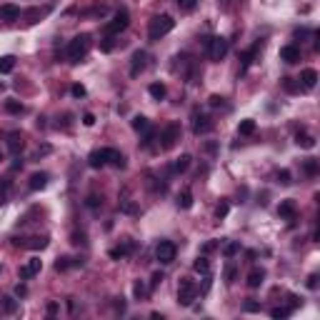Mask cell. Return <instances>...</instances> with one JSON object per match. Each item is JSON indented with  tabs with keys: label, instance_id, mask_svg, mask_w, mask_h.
<instances>
[{
	"label": "cell",
	"instance_id": "cell-1",
	"mask_svg": "<svg viewBox=\"0 0 320 320\" xmlns=\"http://www.w3.org/2000/svg\"><path fill=\"white\" fill-rule=\"evenodd\" d=\"M115 165V168H123L125 165V158L118 153V150H113V148H103V150H93L90 155H88V165L90 168H103V165Z\"/></svg>",
	"mask_w": 320,
	"mask_h": 320
},
{
	"label": "cell",
	"instance_id": "cell-2",
	"mask_svg": "<svg viewBox=\"0 0 320 320\" xmlns=\"http://www.w3.org/2000/svg\"><path fill=\"white\" fill-rule=\"evenodd\" d=\"M88 50H90V35L83 33V35H78V38H73V40L68 43L65 55H68L70 63H80L85 55H88Z\"/></svg>",
	"mask_w": 320,
	"mask_h": 320
},
{
	"label": "cell",
	"instance_id": "cell-3",
	"mask_svg": "<svg viewBox=\"0 0 320 320\" xmlns=\"http://www.w3.org/2000/svg\"><path fill=\"white\" fill-rule=\"evenodd\" d=\"M173 28H175V20L170 18V15H155L150 20V25H148V38H150V40H160Z\"/></svg>",
	"mask_w": 320,
	"mask_h": 320
},
{
	"label": "cell",
	"instance_id": "cell-4",
	"mask_svg": "<svg viewBox=\"0 0 320 320\" xmlns=\"http://www.w3.org/2000/svg\"><path fill=\"white\" fill-rule=\"evenodd\" d=\"M198 293H200V288L195 285V280L183 278L180 285H178V303H180L183 308H190V305H193V300L198 298Z\"/></svg>",
	"mask_w": 320,
	"mask_h": 320
},
{
	"label": "cell",
	"instance_id": "cell-5",
	"mask_svg": "<svg viewBox=\"0 0 320 320\" xmlns=\"http://www.w3.org/2000/svg\"><path fill=\"white\" fill-rule=\"evenodd\" d=\"M228 55V40L225 38H210L208 40V58L213 63H220Z\"/></svg>",
	"mask_w": 320,
	"mask_h": 320
},
{
	"label": "cell",
	"instance_id": "cell-6",
	"mask_svg": "<svg viewBox=\"0 0 320 320\" xmlns=\"http://www.w3.org/2000/svg\"><path fill=\"white\" fill-rule=\"evenodd\" d=\"M128 25H130V15H128V10H118V13L113 15L110 23L105 25V35H118V33H123Z\"/></svg>",
	"mask_w": 320,
	"mask_h": 320
},
{
	"label": "cell",
	"instance_id": "cell-7",
	"mask_svg": "<svg viewBox=\"0 0 320 320\" xmlns=\"http://www.w3.org/2000/svg\"><path fill=\"white\" fill-rule=\"evenodd\" d=\"M160 148L163 150H170V148H173L178 140H180V125L178 123H170V125H165L163 128V133H160Z\"/></svg>",
	"mask_w": 320,
	"mask_h": 320
},
{
	"label": "cell",
	"instance_id": "cell-8",
	"mask_svg": "<svg viewBox=\"0 0 320 320\" xmlns=\"http://www.w3.org/2000/svg\"><path fill=\"white\" fill-rule=\"evenodd\" d=\"M175 253H178L175 243H170V240H160V243H158V248H155V258H158L163 265H168V263H173V260H175Z\"/></svg>",
	"mask_w": 320,
	"mask_h": 320
},
{
	"label": "cell",
	"instance_id": "cell-9",
	"mask_svg": "<svg viewBox=\"0 0 320 320\" xmlns=\"http://www.w3.org/2000/svg\"><path fill=\"white\" fill-rule=\"evenodd\" d=\"M40 270H43V260H40V258H30L23 268H20V278H23V280H30V278H35Z\"/></svg>",
	"mask_w": 320,
	"mask_h": 320
},
{
	"label": "cell",
	"instance_id": "cell-10",
	"mask_svg": "<svg viewBox=\"0 0 320 320\" xmlns=\"http://www.w3.org/2000/svg\"><path fill=\"white\" fill-rule=\"evenodd\" d=\"M210 130H213V120L208 115H203V113H195V118H193V133L195 135H205Z\"/></svg>",
	"mask_w": 320,
	"mask_h": 320
},
{
	"label": "cell",
	"instance_id": "cell-11",
	"mask_svg": "<svg viewBox=\"0 0 320 320\" xmlns=\"http://www.w3.org/2000/svg\"><path fill=\"white\" fill-rule=\"evenodd\" d=\"M278 215H280L283 220L293 223V220L298 218V205H295V200H283L280 208H278Z\"/></svg>",
	"mask_w": 320,
	"mask_h": 320
},
{
	"label": "cell",
	"instance_id": "cell-12",
	"mask_svg": "<svg viewBox=\"0 0 320 320\" xmlns=\"http://www.w3.org/2000/svg\"><path fill=\"white\" fill-rule=\"evenodd\" d=\"M20 18V8L8 3V5H0V20H5V23H13V20Z\"/></svg>",
	"mask_w": 320,
	"mask_h": 320
},
{
	"label": "cell",
	"instance_id": "cell-13",
	"mask_svg": "<svg viewBox=\"0 0 320 320\" xmlns=\"http://www.w3.org/2000/svg\"><path fill=\"white\" fill-rule=\"evenodd\" d=\"M280 60H285V63H298L300 60V48L298 45H285V48H280Z\"/></svg>",
	"mask_w": 320,
	"mask_h": 320
},
{
	"label": "cell",
	"instance_id": "cell-14",
	"mask_svg": "<svg viewBox=\"0 0 320 320\" xmlns=\"http://www.w3.org/2000/svg\"><path fill=\"white\" fill-rule=\"evenodd\" d=\"M145 58H148V55H145L143 50H138V53L133 55V63H130V75H133V78H138V75L145 70Z\"/></svg>",
	"mask_w": 320,
	"mask_h": 320
},
{
	"label": "cell",
	"instance_id": "cell-15",
	"mask_svg": "<svg viewBox=\"0 0 320 320\" xmlns=\"http://www.w3.org/2000/svg\"><path fill=\"white\" fill-rule=\"evenodd\" d=\"M263 280H265V270L263 268H253L248 273V288H260Z\"/></svg>",
	"mask_w": 320,
	"mask_h": 320
},
{
	"label": "cell",
	"instance_id": "cell-16",
	"mask_svg": "<svg viewBox=\"0 0 320 320\" xmlns=\"http://www.w3.org/2000/svg\"><path fill=\"white\" fill-rule=\"evenodd\" d=\"M300 83H303V88H305V90L315 88V83H318V73H315L313 68H305V70L300 73Z\"/></svg>",
	"mask_w": 320,
	"mask_h": 320
},
{
	"label": "cell",
	"instance_id": "cell-17",
	"mask_svg": "<svg viewBox=\"0 0 320 320\" xmlns=\"http://www.w3.org/2000/svg\"><path fill=\"white\" fill-rule=\"evenodd\" d=\"M28 185H30V190H43L48 185V173H33Z\"/></svg>",
	"mask_w": 320,
	"mask_h": 320
},
{
	"label": "cell",
	"instance_id": "cell-18",
	"mask_svg": "<svg viewBox=\"0 0 320 320\" xmlns=\"http://www.w3.org/2000/svg\"><path fill=\"white\" fill-rule=\"evenodd\" d=\"M133 130H135V133H150V130H153L150 120L143 118V115H135V118H133Z\"/></svg>",
	"mask_w": 320,
	"mask_h": 320
},
{
	"label": "cell",
	"instance_id": "cell-19",
	"mask_svg": "<svg viewBox=\"0 0 320 320\" xmlns=\"http://www.w3.org/2000/svg\"><path fill=\"white\" fill-rule=\"evenodd\" d=\"M25 248H30V250H43V248H48V235H35V238H30L28 243H23Z\"/></svg>",
	"mask_w": 320,
	"mask_h": 320
},
{
	"label": "cell",
	"instance_id": "cell-20",
	"mask_svg": "<svg viewBox=\"0 0 320 320\" xmlns=\"http://www.w3.org/2000/svg\"><path fill=\"white\" fill-rule=\"evenodd\" d=\"M8 148L13 153H20L23 150V135L20 133H10V138H8Z\"/></svg>",
	"mask_w": 320,
	"mask_h": 320
},
{
	"label": "cell",
	"instance_id": "cell-21",
	"mask_svg": "<svg viewBox=\"0 0 320 320\" xmlns=\"http://www.w3.org/2000/svg\"><path fill=\"white\" fill-rule=\"evenodd\" d=\"M8 195H10V178H0V205L8 203Z\"/></svg>",
	"mask_w": 320,
	"mask_h": 320
},
{
	"label": "cell",
	"instance_id": "cell-22",
	"mask_svg": "<svg viewBox=\"0 0 320 320\" xmlns=\"http://www.w3.org/2000/svg\"><path fill=\"white\" fill-rule=\"evenodd\" d=\"M178 208H183V210L193 208V193H190V190H183V193L178 195Z\"/></svg>",
	"mask_w": 320,
	"mask_h": 320
},
{
	"label": "cell",
	"instance_id": "cell-23",
	"mask_svg": "<svg viewBox=\"0 0 320 320\" xmlns=\"http://www.w3.org/2000/svg\"><path fill=\"white\" fill-rule=\"evenodd\" d=\"M295 143L300 145V148H308V150H310V148H315V138H313V135H308V133H298Z\"/></svg>",
	"mask_w": 320,
	"mask_h": 320
},
{
	"label": "cell",
	"instance_id": "cell-24",
	"mask_svg": "<svg viewBox=\"0 0 320 320\" xmlns=\"http://www.w3.org/2000/svg\"><path fill=\"white\" fill-rule=\"evenodd\" d=\"M190 160H193L190 155H180V158L173 163V173H185V170H188V165H190Z\"/></svg>",
	"mask_w": 320,
	"mask_h": 320
},
{
	"label": "cell",
	"instance_id": "cell-25",
	"mask_svg": "<svg viewBox=\"0 0 320 320\" xmlns=\"http://www.w3.org/2000/svg\"><path fill=\"white\" fill-rule=\"evenodd\" d=\"M148 93H150V95H153L155 100H163L168 90H165V85H163V83H153L150 88H148Z\"/></svg>",
	"mask_w": 320,
	"mask_h": 320
},
{
	"label": "cell",
	"instance_id": "cell-26",
	"mask_svg": "<svg viewBox=\"0 0 320 320\" xmlns=\"http://www.w3.org/2000/svg\"><path fill=\"white\" fill-rule=\"evenodd\" d=\"M13 68H15V58L13 55L0 58V73H13Z\"/></svg>",
	"mask_w": 320,
	"mask_h": 320
},
{
	"label": "cell",
	"instance_id": "cell-27",
	"mask_svg": "<svg viewBox=\"0 0 320 320\" xmlns=\"http://www.w3.org/2000/svg\"><path fill=\"white\" fill-rule=\"evenodd\" d=\"M130 250H133V243H125V245H120V248H113V250H110V258H115V260H118V258H125V255L130 253Z\"/></svg>",
	"mask_w": 320,
	"mask_h": 320
},
{
	"label": "cell",
	"instance_id": "cell-28",
	"mask_svg": "<svg viewBox=\"0 0 320 320\" xmlns=\"http://www.w3.org/2000/svg\"><path fill=\"white\" fill-rule=\"evenodd\" d=\"M238 133H240V135H253V133H255V120H243V123L238 125Z\"/></svg>",
	"mask_w": 320,
	"mask_h": 320
},
{
	"label": "cell",
	"instance_id": "cell-29",
	"mask_svg": "<svg viewBox=\"0 0 320 320\" xmlns=\"http://www.w3.org/2000/svg\"><path fill=\"white\" fill-rule=\"evenodd\" d=\"M290 313H293V310H290L288 305H285V308H273V310H270V318H275V320H283V318H288Z\"/></svg>",
	"mask_w": 320,
	"mask_h": 320
},
{
	"label": "cell",
	"instance_id": "cell-30",
	"mask_svg": "<svg viewBox=\"0 0 320 320\" xmlns=\"http://www.w3.org/2000/svg\"><path fill=\"white\" fill-rule=\"evenodd\" d=\"M3 313H15L18 310V300H13V298H3Z\"/></svg>",
	"mask_w": 320,
	"mask_h": 320
},
{
	"label": "cell",
	"instance_id": "cell-31",
	"mask_svg": "<svg viewBox=\"0 0 320 320\" xmlns=\"http://www.w3.org/2000/svg\"><path fill=\"white\" fill-rule=\"evenodd\" d=\"M305 173H308V175H315V173H318V160H315V158H308V160H305Z\"/></svg>",
	"mask_w": 320,
	"mask_h": 320
},
{
	"label": "cell",
	"instance_id": "cell-32",
	"mask_svg": "<svg viewBox=\"0 0 320 320\" xmlns=\"http://www.w3.org/2000/svg\"><path fill=\"white\" fill-rule=\"evenodd\" d=\"M195 270H198V273H203V275H208V270H210L208 258H198V260H195Z\"/></svg>",
	"mask_w": 320,
	"mask_h": 320
},
{
	"label": "cell",
	"instance_id": "cell-33",
	"mask_svg": "<svg viewBox=\"0 0 320 320\" xmlns=\"http://www.w3.org/2000/svg\"><path fill=\"white\" fill-rule=\"evenodd\" d=\"M5 110H8V113H23V105L15 103V100H8V103H5Z\"/></svg>",
	"mask_w": 320,
	"mask_h": 320
},
{
	"label": "cell",
	"instance_id": "cell-34",
	"mask_svg": "<svg viewBox=\"0 0 320 320\" xmlns=\"http://www.w3.org/2000/svg\"><path fill=\"white\" fill-rule=\"evenodd\" d=\"M238 250H240V245H238V243H228V245L223 248V253L228 255V258H233V255H235Z\"/></svg>",
	"mask_w": 320,
	"mask_h": 320
},
{
	"label": "cell",
	"instance_id": "cell-35",
	"mask_svg": "<svg viewBox=\"0 0 320 320\" xmlns=\"http://www.w3.org/2000/svg\"><path fill=\"white\" fill-rule=\"evenodd\" d=\"M228 210H230V205H228V203L223 200V203H220V205L215 208V215H218V218H225V215H228Z\"/></svg>",
	"mask_w": 320,
	"mask_h": 320
},
{
	"label": "cell",
	"instance_id": "cell-36",
	"mask_svg": "<svg viewBox=\"0 0 320 320\" xmlns=\"http://www.w3.org/2000/svg\"><path fill=\"white\" fill-rule=\"evenodd\" d=\"M70 265H73V263H70V258H60V260L55 263V268H58V270H68Z\"/></svg>",
	"mask_w": 320,
	"mask_h": 320
},
{
	"label": "cell",
	"instance_id": "cell-37",
	"mask_svg": "<svg viewBox=\"0 0 320 320\" xmlns=\"http://www.w3.org/2000/svg\"><path fill=\"white\" fill-rule=\"evenodd\" d=\"M133 293H135V298H143V295H145V293H148V290H145V285H143V283H140V280H138V283H135V285H133Z\"/></svg>",
	"mask_w": 320,
	"mask_h": 320
},
{
	"label": "cell",
	"instance_id": "cell-38",
	"mask_svg": "<svg viewBox=\"0 0 320 320\" xmlns=\"http://www.w3.org/2000/svg\"><path fill=\"white\" fill-rule=\"evenodd\" d=\"M283 85H285V90H290V93L300 90V85H295V83H293V78H285V83H283Z\"/></svg>",
	"mask_w": 320,
	"mask_h": 320
},
{
	"label": "cell",
	"instance_id": "cell-39",
	"mask_svg": "<svg viewBox=\"0 0 320 320\" xmlns=\"http://www.w3.org/2000/svg\"><path fill=\"white\" fill-rule=\"evenodd\" d=\"M175 3H178L180 8H185V10H190V8H195V0H175Z\"/></svg>",
	"mask_w": 320,
	"mask_h": 320
},
{
	"label": "cell",
	"instance_id": "cell-40",
	"mask_svg": "<svg viewBox=\"0 0 320 320\" xmlns=\"http://www.w3.org/2000/svg\"><path fill=\"white\" fill-rule=\"evenodd\" d=\"M103 50H105V53H110V50H113V35H108V38H105V43H103Z\"/></svg>",
	"mask_w": 320,
	"mask_h": 320
},
{
	"label": "cell",
	"instance_id": "cell-41",
	"mask_svg": "<svg viewBox=\"0 0 320 320\" xmlns=\"http://www.w3.org/2000/svg\"><path fill=\"white\" fill-rule=\"evenodd\" d=\"M225 278H228V283H233V278H235V265H228V270H225Z\"/></svg>",
	"mask_w": 320,
	"mask_h": 320
},
{
	"label": "cell",
	"instance_id": "cell-42",
	"mask_svg": "<svg viewBox=\"0 0 320 320\" xmlns=\"http://www.w3.org/2000/svg\"><path fill=\"white\" fill-rule=\"evenodd\" d=\"M70 90H73V95H75V98H83V95H85V88H83V85H73Z\"/></svg>",
	"mask_w": 320,
	"mask_h": 320
},
{
	"label": "cell",
	"instance_id": "cell-43",
	"mask_svg": "<svg viewBox=\"0 0 320 320\" xmlns=\"http://www.w3.org/2000/svg\"><path fill=\"white\" fill-rule=\"evenodd\" d=\"M223 100H225V98H220V95H213V98H210V105H213V108H220V105H223Z\"/></svg>",
	"mask_w": 320,
	"mask_h": 320
},
{
	"label": "cell",
	"instance_id": "cell-44",
	"mask_svg": "<svg viewBox=\"0 0 320 320\" xmlns=\"http://www.w3.org/2000/svg\"><path fill=\"white\" fill-rule=\"evenodd\" d=\"M160 280H163V273H155V275H153V280H150V288H158Z\"/></svg>",
	"mask_w": 320,
	"mask_h": 320
},
{
	"label": "cell",
	"instance_id": "cell-45",
	"mask_svg": "<svg viewBox=\"0 0 320 320\" xmlns=\"http://www.w3.org/2000/svg\"><path fill=\"white\" fill-rule=\"evenodd\" d=\"M83 123H85V125H88V128H90V125L95 123V118H93V113H85V115H83Z\"/></svg>",
	"mask_w": 320,
	"mask_h": 320
},
{
	"label": "cell",
	"instance_id": "cell-46",
	"mask_svg": "<svg viewBox=\"0 0 320 320\" xmlns=\"http://www.w3.org/2000/svg\"><path fill=\"white\" fill-rule=\"evenodd\" d=\"M100 203H103V200H100L98 195H90V198H88V205H90V208H98Z\"/></svg>",
	"mask_w": 320,
	"mask_h": 320
},
{
	"label": "cell",
	"instance_id": "cell-47",
	"mask_svg": "<svg viewBox=\"0 0 320 320\" xmlns=\"http://www.w3.org/2000/svg\"><path fill=\"white\" fill-rule=\"evenodd\" d=\"M278 178H280V183H283V185H288V183H290V173H288V170H283V173H280Z\"/></svg>",
	"mask_w": 320,
	"mask_h": 320
},
{
	"label": "cell",
	"instance_id": "cell-48",
	"mask_svg": "<svg viewBox=\"0 0 320 320\" xmlns=\"http://www.w3.org/2000/svg\"><path fill=\"white\" fill-rule=\"evenodd\" d=\"M308 288H318V275H310V278H308Z\"/></svg>",
	"mask_w": 320,
	"mask_h": 320
},
{
	"label": "cell",
	"instance_id": "cell-49",
	"mask_svg": "<svg viewBox=\"0 0 320 320\" xmlns=\"http://www.w3.org/2000/svg\"><path fill=\"white\" fill-rule=\"evenodd\" d=\"M245 310H260L258 303H245Z\"/></svg>",
	"mask_w": 320,
	"mask_h": 320
},
{
	"label": "cell",
	"instance_id": "cell-50",
	"mask_svg": "<svg viewBox=\"0 0 320 320\" xmlns=\"http://www.w3.org/2000/svg\"><path fill=\"white\" fill-rule=\"evenodd\" d=\"M48 313H50V315H55V313H58V305H55V303H50V305H48Z\"/></svg>",
	"mask_w": 320,
	"mask_h": 320
},
{
	"label": "cell",
	"instance_id": "cell-51",
	"mask_svg": "<svg viewBox=\"0 0 320 320\" xmlns=\"http://www.w3.org/2000/svg\"><path fill=\"white\" fill-rule=\"evenodd\" d=\"M0 160H3V155H0Z\"/></svg>",
	"mask_w": 320,
	"mask_h": 320
}]
</instances>
